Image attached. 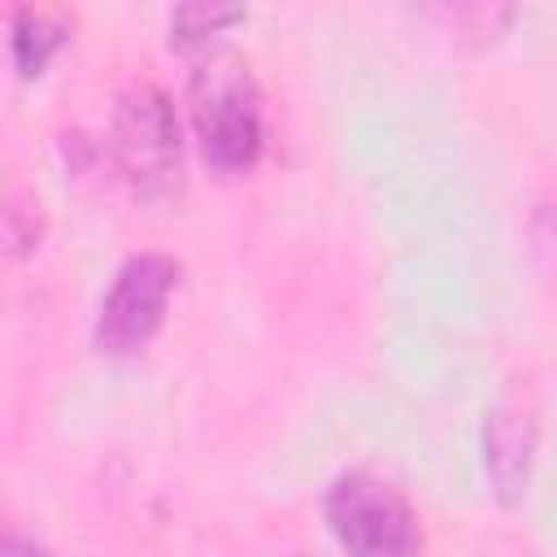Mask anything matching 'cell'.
<instances>
[{
  "label": "cell",
  "mask_w": 557,
  "mask_h": 557,
  "mask_svg": "<svg viewBox=\"0 0 557 557\" xmlns=\"http://www.w3.org/2000/svg\"><path fill=\"white\" fill-rule=\"evenodd\" d=\"M187 122L196 152L209 174L239 178L265 152V96L252 65L218 44L191 61L187 74Z\"/></svg>",
  "instance_id": "cell-1"
},
{
  "label": "cell",
  "mask_w": 557,
  "mask_h": 557,
  "mask_svg": "<svg viewBox=\"0 0 557 557\" xmlns=\"http://www.w3.org/2000/svg\"><path fill=\"white\" fill-rule=\"evenodd\" d=\"M109 161L139 200H174L183 191V126L157 83L139 78L113 96Z\"/></svg>",
  "instance_id": "cell-2"
},
{
  "label": "cell",
  "mask_w": 557,
  "mask_h": 557,
  "mask_svg": "<svg viewBox=\"0 0 557 557\" xmlns=\"http://www.w3.org/2000/svg\"><path fill=\"white\" fill-rule=\"evenodd\" d=\"M322 518L344 557H422L426 535L409 496L374 470H344L322 492Z\"/></svg>",
  "instance_id": "cell-3"
},
{
  "label": "cell",
  "mask_w": 557,
  "mask_h": 557,
  "mask_svg": "<svg viewBox=\"0 0 557 557\" xmlns=\"http://www.w3.org/2000/svg\"><path fill=\"white\" fill-rule=\"evenodd\" d=\"M183 283V261L170 257V252H131L100 305H96V322H91V344L100 357H139L157 331L165 326V313H170V300Z\"/></svg>",
  "instance_id": "cell-4"
},
{
  "label": "cell",
  "mask_w": 557,
  "mask_h": 557,
  "mask_svg": "<svg viewBox=\"0 0 557 557\" xmlns=\"http://www.w3.org/2000/svg\"><path fill=\"white\" fill-rule=\"evenodd\" d=\"M531 453H535V413L522 396H505L483 426V466L500 505L522 500L531 479Z\"/></svg>",
  "instance_id": "cell-5"
},
{
  "label": "cell",
  "mask_w": 557,
  "mask_h": 557,
  "mask_svg": "<svg viewBox=\"0 0 557 557\" xmlns=\"http://www.w3.org/2000/svg\"><path fill=\"white\" fill-rule=\"evenodd\" d=\"M74 30V17L65 9H35V4H17L9 13V57L17 78H39L48 70V61L65 48Z\"/></svg>",
  "instance_id": "cell-6"
},
{
  "label": "cell",
  "mask_w": 557,
  "mask_h": 557,
  "mask_svg": "<svg viewBox=\"0 0 557 557\" xmlns=\"http://www.w3.org/2000/svg\"><path fill=\"white\" fill-rule=\"evenodd\" d=\"M248 13L239 4H178L170 9V48L187 52L191 61L222 44L231 26H239Z\"/></svg>",
  "instance_id": "cell-7"
},
{
  "label": "cell",
  "mask_w": 557,
  "mask_h": 557,
  "mask_svg": "<svg viewBox=\"0 0 557 557\" xmlns=\"http://www.w3.org/2000/svg\"><path fill=\"white\" fill-rule=\"evenodd\" d=\"M0 557H52L44 544H35V540H26V535H17V531H9L4 535V544H0Z\"/></svg>",
  "instance_id": "cell-8"
}]
</instances>
